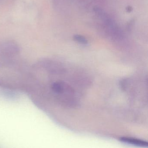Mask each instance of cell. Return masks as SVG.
<instances>
[{
	"label": "cell",
	"instance_id": "obj_1",
	"mask_svg": "<svg viewBox=\"0 0 148 148\" xmlns=\"http://www.w3.org/2000/svg\"><path fill=\"white\" fill-rule=\"evenodd\" d=\"M120 141L121 143L134 147L141 148H147L148 142L143 140L130 137H122Z\"/></svg>",
	"mask_w": 148,
	"mask_h": 148
},
{
	"label": "cell",
	"instance_id": "obj_3",
	"mask_svg": "<svg viewBox=\"0 0 148 148\" xmlns=\"http://www.w3.org/2000/svg\"><path fill=\"white\" fill-rule=\"evenodd\" d=\"M73 39L78 43L83 45H87L88 43L87 40L84 36L81 35H75L73 37Z\"/></svg>",
	"mask_w": 148,
	"mask_h": 148
},
{
	"label": "cell",
	"instance_id": "obj_2",
	"mask_svg": "<svg viewBox=\"0 0 148 148\" xmlns=\"http://www.w3.org/2000/svg\"><path fill=\"white\" fill-rule=\"evenodd\" d=\"M66 84L62 82H55L52 86V89L54 92L57 94L63 93L65 90Z\"/></svg>",
	"mask_w": 148,
	"mask_h": 148
}]
</instances>
